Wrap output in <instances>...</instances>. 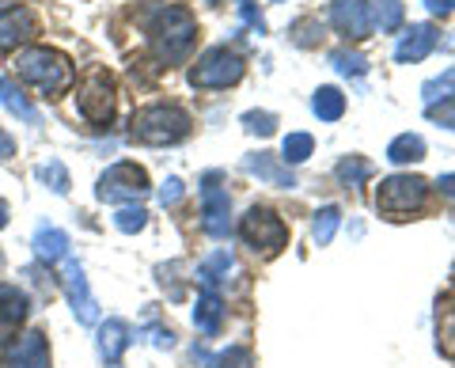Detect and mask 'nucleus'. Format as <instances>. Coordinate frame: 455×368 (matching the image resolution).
<instances>
[{
  "label": "nucleus",
  "instance_id": "6e6552de",
  "mask_svg": "<svg viewBox=\"0 0 455 368\" xmlns=\"http://www.w3.org/2000/svg\"><path fill=\"white\" fill-rule=\"evenodd\" d=\"M239 236L262 254H277L284 244H289V228H284L269 209H251L243 217V224H239Z\"/></svg>",
  "mask_w": 455,
  "mask_h": 368
},
{
  "label": "nucleus",
  "instance_id": "7ed1b4c3",
  "mask_svg": "<svg viewBox=\"0 0 455 368\" xmlns=\"http://www.w3.org/2000/svg\"><path fill=\"white\" fill-rule=\"evenodd\" d=\"M130 130L140 145H175V140H182L190 133V115L182 107H171V103H152V107L137 110Z\"/></svg>",
  "mask_w": 455,
  "mask_h": 368
},
{
  "label": "nucleus",
  "instance_id": "1a4fd4ad",
  "mask_svg": "<svg viewBox=\"0 0 455 368\" xmlns=\"http://www.w3.org/2000/svg\"><path fill=\"white\" fill-rule=\"evenodd\" d=\"M220 175L212 172L205 175V187H202V228L212 236V239H228V232H232V202H228V190L217 187Z\"/></svg>",
  "mask_w": 455,
  "mask_h": 368
},
{
  "label": "nucleus",
  "instance_id": "423d86ee",
  "mask_svg": "<svg viewBox=\"0 0 455 368\" xmlns=\"http://www.w3.org/2000/svg\"><path fill=\"white\" fill-rule=\"evenodd\" d=\"M145 194H148V175L137 164H114L95 187L99 202H137Z\"/></svg>",
  "mask_w": 455,
  "mask_h": 368
},
{
  "label": "nucleus",
  "instance_id": "e433bc0d",
  "mask_svg": "<svg viewBox=\"0 0 455 368\" xmlns=\"http://www.w3.org/2000/svg\"><path fill=\"white\" fill-rule=\"evenodd\" d=\"M179 197H182V182H179V179H167L164 190H160V202H164V205H175Z\"/></svg>",
  "mask_w": 455,
  "mask_h": 368
},
{
  "label": "nucleus",
  "instance_id": "a878e982",
  "mask_svg": "<svg viewBox=\"0 0 455 368\" xmlns=\"http://www.w3.org/2000/svg\"><path fill=\"white\" fill-rule=\"evenodd\" d=\"M311 148H315V140H311L307 133H289L284 137V145H281V160L284 164H304Z\"/></svg>",
  "mask_w": 455,
  "mask_h": 368
},
{
  "label": "nucleus",
  "instance_id": "c756f323",
  "mask_svg": "<svg viewBox=\"0 0 455 368\" xmlns=\"http://www.w3.org/2000/svg\"><path fill=\"white\" fill-rule=\"evenodd\" d=\"M145 220H148V213L140 205H125V209H118V213H114V228L118 232H140L145 228Z\"/></svg>",
  "mask_w": 455,
  "mask_h": 368
},
{
  "label": "nucleus",
  "instance_id": "72a5a7b5",
  "mask_svg": "<svg viewBox=\"0 0 455 368\" xmlns=\"http://www.w3.org/2000/svg\"><path fill=\"white\" fill-rule=\"evenodd\" d=\"M243 125L251 133H259V137H269L277 130V118L274 115H266V110H251V115H243Z\"/></svg>",
  "mask_w": 455,
  "mask_h": 368
},
{
  "label": "nucleus",
  "instance_id": "0eeeda50",
  "mask_svg": "<svg viewBox=\"0 0 455 368\" xmlns=\"http://www.w3.org/2000/svg\"><path fill=\"white\" fill-rule=\"evenodd\" d=\"M76 107L92 125H107L114 118V80L103 73V68H95V73L80 84Z\"/></svg>",
  "mask_w": 455,
  "mask_h": 368
},
{
  "label": "nucleus",
  "instance_id": "473e14b6",
  "mask_svg": "<svg viewBox=\"0 0 455 368\" xmlns=\"http://www.w3.org/2000/svg\"><path fill=\"white\" fill-rule=\"evenodd\" d=\"M292 38L300 42V46H315V42L323 38V23H319V20H300V23H292Z\"/></svg>",
  "mask_w": 455,
  "mask_h": 368
},
{
  "label": "nucleus",
  "instance_id": "393cba45",
  "mask_svg": "<svg viewBox=\"0 0 455 368\" xmlns=\"http://www.w3.org/2000/svg\"><path fill=\"white\" fill-rule=\"evenodd\" d=\"M421 92H425V103H429V107H436V103H448V99H455V95H451V92H455V68H444V76L429 80Z\"/></svg>",
  "mask_w": 455,
  "mask_h": 368
},
{
  "label": "nucleus",
  "instance_id": "f03ea898",
  "mask_svg": "<svg viewBox=\"0 0 455 368\" xmlns=\"http://www.w3.org/2000/svg\"><path fill=\"white\" fill-rule=\"evenodd\" d=\"M16 73L27 84H35L38 92L61 95V92H68V84H73V61H68L65 53H57V50L31 46V50L16 53Z\"/></svg>",
  "mask_w": 455,
  "mask_h": 368
},
{
  "label": "nucleus",
  "instance_id": "f3484780",
  "mask_svg": "<svg viewBox=\"0 0 455 368\" xmlns=\"http://www.w3.org/2000/svg\"><path fill=\"white\" fill-rule=\"evenodd\" d=\"M27 319V296L16 285H4L0 281V331H12Z\"/></svg>",
  "mask_w": 455,
  "mask_h": 368
},
{
  "label": "nucleus",
  "instance_id": "79ce46f5",
  "mask_svg": "<svg viewBox=\"0 0 455 368\" xmlns=\"http://www.w3.org/2000/svg\"><path fill=\"white\" fill-rule=\"evenodd\" d=\"M8 224V202H0V228Z\"/></svg>",
  "mask_w": 455,
  "mask_h": 368
},
{
  "label": "nucleus",
  "instance_id": "412c9836",
  "mask_svg": "<svg viewBox=\"0 0 455 368\" xmlns=\"http://www.w3.org/2000/svg\"><path fill=\"white\" fill-rule=\"evenodd\" d=\"M425 156V140L418 133H403V137H395L391 140V148H387V160L391 164H414Z\"/></svg>",
  "mask_w": 455,
  "mask_h": 368
},
{
  "label": "nucleus",
  "instance_id": "aec40b11",
  "mask_svg": "<svg viewBox=\"0 0 455 368\" xmlns=\"http://www.w3.org/2000/svg\"><path fill=\"white\" fill-rule=\"evenodd\" d=\"M247 172L251 175H259L262 182H269V187H296V179L284 172V167H277L274 164V156H266V152H259V156H247Z\"/></svg>",
  "mask_w": 455,
  "mask_h": 368
},
{
  "label": "nucleus",
  "instance_id": "2eb2a0df",
  "mask_svg": "<svg viewBox=\"0 0 455 368\" xmlns=\"http://www.w3.org/2000/svg\"><path fill=\"white\" fill-rule=\"evenodd\" d=\"M436 46V31L429 23H421V27H410V31L403 35V42L395 46V61H421V58H429Z\"/></svg>",
  "mask_w": 455,
  "mask_h": 368
},
{
  "label": "nucleus",
  "instance_id": "c85d7f7f",
  "mask_svg": "<svg viewBox=\"0 0 455 368\" xmlns=\"http://www.w3.org/2000/svg\"><path fill=\"white\" fill-rule=\"evenodd\" d=\"M338 224H341V213H338V209H323V213L315 217V228H311V236H315V244H319V247L331 244L334 232H338Z\"/></svg>",
  "mask_w": 455,
  "mask_h": 368
},
{
  "label": "nucleus",
  "instance_id": "4be33fe9",
  "mask_svg": "<svg viewBox=\"0 0 455 368\" xmlns=\"http://www.w3.org/2000/svg\"><path fill=\"white\" fill-rule=\"evenodd\" d=\"M315 115L323 118V122H338L341 115H346V95H341L338 88H319L315 92Z\"/></svg>",
  "mask_w": 455,
  "mask_h": 368
},
{
  "label": "nucleus",
  "instance_id": "7c9ffc66",
  "mask_svg": "<svg viewBox=\"0 0 455 368\" xmlns=\"http://www.w3.org/2000/svg\"><path fill=\"white\" fill-rule=\"evenodd\" d=\"M212 368H254V357L247 346H228L217 361H212Z\"/></svg>",
  "mask_w": 455,
  "mask_h": 368
},
{
  "label": "nucleus",
  "instance_id": "20e7f679",
  "mask_svg": "<svg viewBox=\"0 0 455 368\" xmlns=\"http://www.w3.org/2000/svg\"><path fill=\"white\" fill-rule=\"evenodd\" d=\"M421 202H425V179L418 175H395L387 182H379V190H376V205L387 217L414 213V209H421Z\"/></svg>",
  "mask_w": 455,
  "mask_h": 368
},
{
  "label": "nucleus",
  "instance_id": "ddd939ff",
  "mask_svg": "<svg viewBox=\"0 0 455 368\" xmlns=\"http://www.w3.org/2000/svg\"><path fill=\"white\" fill-rule=\"evenodd\" d=\"M8 364L12 368H50V346L42 331H27L16 346L8 349Z\"/></svg>",
  "mask_w": 455,
  "mask_h": 368
},
{
  "label": "nucleus",
  "instance_id": "6ab92c4d",
  "mask_svg": "<svg viewBox=\"0 0 455 368\" xmlns=\"http://www.w3.org/2000/svg\"><path fill=\"white\" fill-rule=\"evenodd\" d=\"M35 254L42 262H57V259H65V251H68V236L61 228H50V224H42V228L35 232Z\"/></svg>",
  "mask_w": 455,
  "mask_h": 368
},
{
  "label": "nucleus",
  "instance_id": "9b49d317",
  "mask_svg": "<svg viewBox=\"0 0 455 368\" xmlns=\"http://www.w3.org/2000/svg\"><path fill=\"white\" fill-rule=\"evenodd\" d=\"M331 23H334V31L346 38H368L372 35V4H368V0H334Z\"/></svg>",
  "mask_w": 455,
  "mask_h": 368
},
{
  "label": "nucleus",
  "instance_id": "39448f33",
  "mask_svg": "<svg viewBox=\"0 0 455 368\" xmlns=\"http://www.w3.org/2000/svg\"><path fill=\"white\" fill-rule=\"evenodd\" d=\"M239 76H243V58L232 53L228 46L209 50L205 58L190 68V84H194V88H228V84H235Z\"/></svg>",
  "mask_w": 455,
  "mask_h": 368
},
{
  "label": "nucleus",
  "instance_id": "9d476101",
  "mask_svg": "<svg viewBox=\"0 0 455 368\" xmlns=\"http://www.w3.org/2000/svg\"><path fill=\"white\" fill-rule=\"evenodd\" d=\"M61 285L68 292V304H73V316L84 323V327H95L99 323V300L88 289V277H84L80 262H65L61 266Z\"/></svg>",
  "mask_w": 455,
  "mask_h": 368
},
{
  "label": "nucleus",
  "instance_id": "4c0bfd02",
  "mask_svg": "<svg viewBox=\"0 0 455 368\" xmlns=\"http://www.w3.org/2000/svg\"><path fill=\"white\" fill-rule=\"evenodd\" d=\"M152 346L171 349V346H175V334H171V331H164V327H152Z\"/></svg>",
  "mask_w": 455,
  "mask_h": 368
},
{
  "label": "nucleus",
  "instance_id": "4468645a",
  "mask_svg": "<svg viewBox=\"0 0 455 368\" xmlns=\"http://www.w3.org/2000/svg\"><path fill=\"white\" fill-rule=\"evenodd\" d=\"M130 323L125 319H107L103 327H99V353H103V361L114 368L122 361V353H125V346H130Z\"/></svg>",
  "mask_w": 455,
  "mask_h": 368
},
{
  "label": "nucleus",
  "instance_id": "cd10ccee",
  "mask_svg": "<svg viewBox=\"0 0 455 368\" xmlns=\"http://www.w3.org/2000/svg\"><path fill=\"white\" fill-rule=\"evenodd\" d=\"M0 95H4V107L23 122H35V107L23 99V92H16V84H0Z\"/></svg>",
  "mask_w": 455,
  "mask_h": 368
},
{
  "label": "nucleus",
  "instance_id": "2f4dec72",
  "mask_svg": "<svg viewBox=\"0 0 455 368\" xmlns=\"http://www.w3.org/2000/svg\"><path fill=\"white\" fill-rule=\"evenodd\" d=\"M331 61H334L338 73H346V76H361L364 68H368V61L361 58V53H349V50H338Z\"/></svg>",
  "mask_w": 455,
  "mask_h": 368
},
{
  "label": "nucleus",
  "instance_id": "f704fd0d",
  "mask_svg": "<svg viewBox=\"0 0 455 368\" xmlns=\"http://www.w3.org/2000/svg\"><path fill=\"white\" fill-rule=\"evenodd\" d=\"M440 353H444V357H455V316H448L440 323Z\"/></svg>",
  "mask_w": 455,
  "mask_h": 368
},
{
  "label": "nucleus",
  "instance_id": "a19ab883",
  "mask_svg": "<svg viewBox=\"0 0 455 368\" xmlns=\"http://www.w3.org/2000/svg\"><path fill=\"white\" fill-rule=\"evenodd\" d=\"M436 187H440V194L455 197V175H440V179H436Z\"/></svg>",
  "mask_w": 455,
  "mask_h": 368
},
{
  "label": "nucleus",
  "instance_id": "58836bf2",
  "mask_svg": "<svg viewBox=\"0 0 455 368\" xmlns=\"http://www.w3.org/2000/svg\"><path fill=\"white\" fill-rule=\"evenodd\" d=\"M8 156H16V140H12L4 130H0V164H4Z\"/></svg>",
  "mask_w": 455,
  "mask_h": 368
},
{
  "label": "nucleus",
  "instance_id": "bb28decb",
  "mask_svg": "<svg viewBox=\"0 0 455 368\" xmlns=\"http://www.w3.org/2000/svg\"><path fill=\"white\" fill-rule=\"evenodd\" d=\"M38 179L46 182V187L53 194H65L68 190V172H65V164L61 160H46V164H38Z\"/></svg>",
  "mask_w": 455,
  "mask_h": 368
},
{
  "label": "nucleus",
  "instance_id": "dca6fc26",
  "mask_svg": "<svg viewBox=\"0 0 455 368\" xmlns=\"http://www.w3.org/2000/svg\"><path fill=\"white\" fill-rule=\"evenodd\" d=\"M220 323H224V300L217 289H205L197 296V308H194V327L202 331L205 338H217L220 334Z\"/></svg>",
  "mask_w": 455,
  "mask_h": 368
},
{
  "label": "nucleus",
  "instance_id": "5701e85b",
  "mask_svg": "<svg viewBox=\"0 0 455 368\" xmlns=\"http://www.w3.org/2000/svg\"><path fill=\"white\" fill-rule=\"evenodd\" d=\"M372 175H376V167L368 160H361V156H349V160L338 164V182L341 187H361V182H368Z\"/></svg>",
  "mask_w": 455,
  "mask_h": 368
},
{
  "label": "nucleus",
  "instance_id": "f8f14e48",
  "mask_svg": "<svg viewBox=\"0 0 455 368\" xmlns=\"http://www.w3.org/2000/svg\"><path fill=\"white\" fill-rule=\"evenodd\" d=\"M38 35V20L23 4H0V50H12L20 42H31Z\"/></svg>",
  "mask_w": 455,
  "mask_h": 368
},
{
  "label": "nucleus",
  "instance_id": "ea45409f",
  "mask_svg": "<svg viewBox=\"0 0 455 368\" xmlns=\"http://www.w3.org/2000/svg\"><path fill=\"white\" fill-rule=\"evenodd\" d=\"M425 8L436 12V16H448V12L455 8V0H425Z\"/></svg>",
  "mask_w": 455,
  "mask_h": 368
},
{
  "label": "nucleus",
  "instance_id": "a211bd4d",
  "mask_svg": "<svg viewBox=\"0 0 455 368\" xmlns=\"http://www.w3.org/2000/svg\"><path fill=\"white\" fill-rule=\"evenodd\" d=\"M235 270V259H232V251H212L209 254V259L202 262V266H197V281H202V285L205 289H217L220 285V281L228 277V274H232Z\"/></svg>",
  "mask_w": 455,
  "mask_h": 368
},
{
  "label": "nucleus",
  "instance_id": "c9c22d12",
  "mask_svg": "<svg viewBox=\"0 0 455 368\" xmlns=\"http://www.w3.org/2000/svg\"><path fill=\"white\" fill-rule=\"evenodd\" d=\"M429 118L444 122V125H451V130H455V99H448V103H440V107H429Z\"/></svg>",
  "mask_w": 455,
  "mask_h": 368
},
{
  "label": "nucleus",
  "instance_id": "f257e3e1",
  "mask_svg": "<svg viewBox=\"0 0 455 368\" xmlns=\"http://www.w3.org/2000/svg\"><path fill=\"white\" fill-rule=\"evenodd\" d=\"M148 35H152V50L164 65H179L187 53L194 50V38H197V23L187 8L171 4L160 8L156 16L148 20Z\"/></svg>",
  "mask_w": 455,
  "mask_h": 368
},
{
  "label": "nucleus",
  "instance_id": "b1692460",
  "mask_svg": "<svg viewBox=\"0 0 455 368\" xmlns=\"http://www.w3.org/2000/svg\"><path fill=\"white\" fill-rule=\"evenodd\" d=\"M372 23L379 31H398V23H403V0H376Z\"/></svg>",
  "mask_w": 455,
  "mask_h": 368
}]
</instances>
